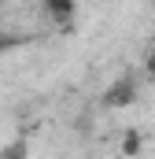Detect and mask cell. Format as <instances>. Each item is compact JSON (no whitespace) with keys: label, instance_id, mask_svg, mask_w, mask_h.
Masks as SVG:
<instances>
[{"label":"cell","instance_id":"6da1fadb","mask_svg":"<svg viewBox=\"0 0 155 159\" xmlns=\"http://www.w3.org/2000/svg\"><path fill=\"white\" fill-rule=\"evenodd\" d=\"M129 104H137V78H133V74H122L115 85H107L104 107H107V111H122V107H129Z\"/></svg>","mask_w":155,"mask_h":159},{"label":"cell","instance_id":"277c9868","mask_svg":"<svg viewBox=\"0 0 155 159\" xmlns=\"http://www.w3.org/2000/svg\"><path fill=\"white\" fill-rule=\"evenodd\" d=\"M26 152H30V148H26V141H11V144L0 152V159H26Z\"/></svg>","mask_w":155,"mask_h":159},{"label":"cell","instance_id":"5b68a950","mask_svg":"<svg viewBox=\"0 0 155 159\" xmlns=\"http://www.w3.org/2000/svg\"><path fill=\"white\" fill-rule=\"evenodd\" d=\"M22 37H15V34H0V52H7V48H19Z\"/></svg>","mask_w":155,"mask_h":159},{"label":"cell","instance_id":"3957f363","mask_svg":"<svg viewBox=\"0 0 155 159\" xmlns=\"http://www.w3.org/2000/svg\"><path fill=\"white\" fill-rule=\"evenodd\" d=\"M140 148H144V137H140L137 129H126V137H122V156L133 159V156H140Z\"/></svg>","mask_w":155,"mask_h":159},{"label":"cell","instance_id":"7a4b0ae2","mask_svg":"<svg viewBox=\"0 0 155 159\" xmlns=\"http://www.w3.org/2000/svg\"><path fill=\"white\" fill-rule=\"evenodd\" d=\"M44 15L59 22V30H70V19L78 15L74 0H44Z\"/></svg>","mask_w":155,"mask_h":159},{"label":"cell","instance_id":"8992f818","mask_svg":"<svg viewBox=\"0 0 155 159\" xmlns=\"http://www.w3.org/2000/svg\"><path fill=\"white\" fill-rule=\"evenodd\" d=\"M144 74H148V78H155V52H148V56H144Z\"/></svg>","mask_w":155,"mask_h":159}]
</instances>
